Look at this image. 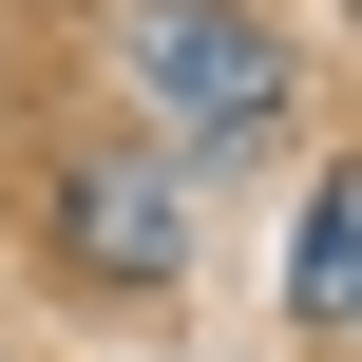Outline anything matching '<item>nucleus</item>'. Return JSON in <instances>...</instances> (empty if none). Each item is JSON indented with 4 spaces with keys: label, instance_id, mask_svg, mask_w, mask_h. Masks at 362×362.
I'll list each match as a JSON object with an SVG mask.
<instances>
[{
    "label": "nucleus",
    "instance_id": "obj_1",
    "mask_svg": "<svg viewBox=\"0 0 362 362\" xmlns=\"http://www.w3.org/2000/svg\"><path fill=\"white\" fill-rule=\"evenodd\" d=\"M134 76H153V115H172L191 153H267V134H286V57H267L229 0H134Z\"/></svg>",
    "mask_w": 362,
    "mask_h": 362
},
{
    "label": "nucleus",
    "instance_id": "obj_2",
    "mask_svg": "<svg viewBox=\"0 0 362 362\" xmlns=\"http://www.w3.org/2000/svg\"><path fill=\"white\" fill-rule=\"evenodd\" d=\"M57 248H76L95 286H172V267H191V191H172L153 153H57Z\"/></svg>",
    "mask_w": 362,
    "mask_h": 362
},
{
    "label": "nucleus",
    "instance_id": "obj_3",
    "mask_svg": "<svg viewBox=\"0 0 362 362\" xmlns=\"http://www.w3.org/2000/svg\"><path fill=\"white\" fill-rule=\"evenodd\" d=\"M286 305L362 325V172H325V191H305V248H286Z\"/></svg>",
    "mask_w": 362,
    "mask_h": 362
}]
</instances>
